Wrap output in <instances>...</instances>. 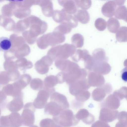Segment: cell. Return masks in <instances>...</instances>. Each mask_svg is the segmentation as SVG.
I'll list each match as a JSON object with an SVG mask.
<instances>
[{
    "label": "cell",
    "instance_id": "cell-1",
    "mask_svg": "<svg viewBox=\"0 0 127 127\" xmlns=\"http://www.w3.org/2000/svg\"><path fill=\"white\" fill-rule=\"evenodd\" d=\"M35 111V108L32 102H28L25 105L21 116L24 126H30L34 124Z\"/></svg>",
    "mask_w": 127,
    "mask_h": 127
},
{
    "label": "cell",
    "instance_id": "cell-2",
    "mask_svg": "<svg viewBox=\"0 0 127 127\" xmlns=\"http://www.w3.org/2000/svg\"><path fill=\"white\" fill-rule=\"evenodd\" d=\"M3 123L5 127H21L23 125L21 116L17 112H12L10 115L4 116Z\"/></svg>",
    "mask_w": 127,
    "mask_h": 127
},
{
    "label": "cell",
    "instance_id": "cell-3",
    "mask_svg": "<svg viewBox=\"0 0 127 127\" xmlns=\"http://www.w3.org/2000/svg\"><path fill=\"white\" fill-rule=\"evenodd\" d=\"M76 51V48L72 44H65L63 45H60L56 60L66 59L70 56H73Z\"/></svg>",
    "mask_w": 127,
    "mask_h": 127
},
{
    "label": "cell",
    "instance_id": "cell-4",
    "mask_svg": "<svg viewBox=\"0 0 127 127\" xmlns=\"http://www.w3.org/2000/svg\"><path fill=\"white\" fill-rule=\"evenodd\" d=\"M6 96H9L14 97H23V94L21 91V88L16 85L13 87L11 85H8L3 88L2 91Z\"/></svg>",
    "mask_w": 127,
    "mask_h": 127
},
{
    "label": "cell",
    "instance_id": "cell-5",
    "mask_svg": "<svg viewBox=\"0 0 127 127\" xmlns=\"http://www.w3.org/2000/svg\"><path fill=\"white\" fill-rule=\"evenodd\" d=\"M117 5L115 0L108 1L105 3L102 6V13L105 17H111L115 14Z\"/></svg>",
    "mask_w": 127,
    "mask_h": 127
},
{
    "label": "cell",
    "instance_id": "cell-6",
    "mask_svg": "<svg viewBox=\"0 0 127 127\" xmlns=\"http://www.w3.org/2000/svg\"><path fill=\"white\" fill-rule=\"evenodd\" d=\"M7 106L8 110L12 113L20 111L24 107L23 97L15 98L8 104Z\"/></svg>",
    "mask_w": 127,
    "mask_h": 127
},
{
    "label": "cell",
    "instance_id": "cell-7",
    "mask_svg": "<svg viewBox=\"0 0 127 127\" xmlns=\"http://www.w3.org/2000/svg\"><path fill=\"white\" fill-rule=\"evenodd\" d=\"M59 4L64 7L63 10L68 14L74 15L76 12L77 7L74 1L59 0Z\"/></svg>",
    "mask_w": 127,
    "mask_h": 127
},
{
    "label": "cell",
    "instance_id": "cell-8",
    "mask_svg": "<svg viewBox=\"0 0 127 127\" xmlns=\"http://www.w3.org/2000/svg\"><path fill=\"white\" fill-rule=\"evenodd\" d=\"M47 97L48 95L46 91H40L33 103L34 107L38 109L43 108L46 102Z\"/></svg>",
    "mask_w": 127,
    "mask_h": 127
},
{
    "label": "cell",
    "instance_id": "cell-9",
    "mask_svg": "<svg viewBox=\"0 0 127 127\" xmlns=\"http://www.w3.org/2000/svg\"><path fill=\"white\" fill-rule=\"evenodd\" d=\"M111 70V67L109 64L104 62L96 63L93 71L98 74H107L109 73Z\"/></svg>",
    "mask_w": 127,
    "mask_h": 127
},
{
    "label": "cell",
    "instance_id": "cell-10",
    "mask_svg": "<svg viewBox=\"0 0 127 127\" xmlns=\"http://www.w3.org/2000/svg\"><path fill=\"white\" fill-rule=\"evenodd\" d=\"M93 56L94 59L96 63L98 62H107V58L105 55V52L103 49H96L94 50L93 53Z\"/></svg>",
    "mask_w": 127,
    "mask_h": 127
},
{
    "label": "cell",
    "instance_id": "cell-11",
    "mask_svg": "<svg viewBox=\"0 0 127 127\" xmlns=\"http://www.w3.org/2000/svg\"><path fill=\"white\" fill-rule=\"evenodd\" d=\"M74 15L78 21H79L83 24L87 23L90 21V15L88 12L85 10H79Z\"/></svg>",
    "mask_w": 127,
    "mask_h": 127
},
{
    "label": "cell",
    "instance_id": "cell-12",
    "mask_svg": "<svg viewBox=\"0 0 127 127\" xmlns=\"http://www.w3.org/2000/svg\"><path fill=\"white\" fill-rule=\"evenodd\" d=\"M12 43L11 39L6 37H0V51L6 52L11 49Z\"/></svg>",
    "mask_w": 127,
    "mask_h": 127
},
{
    "label": "cell",
    "instance_id": "cell-13",
    "mask_svg": "<svg viewBox=\"0 0 127 127\" xmlns=\"http://www.w3.org/2000/svg\"><path fill=\"white\" fill-rule=\"evenodd\" d=\"M107 26L109 32L115 33L118 31L120 25L119 22L116 19L114 18H111L108 21Z\"/></svg>",
    "mask_w": 127,
    "mask_h": 127
},
{
    "label": "cell",
    "instance_id": "cell-14",
    "mask_svg": "<svg viewBox=\"0 0 127 127\" xmlns=\"http://www.w3.org/2000/svg\"><path fill=\"white\" fill-rule=\"evenodd\" d=\"M89 55L90 54L89 52L86 50H78L76 51L74 55L72 56V59L76 62H78L81 59H82L84 61Z\"/></svg>",
    "mask_w": 127,
    "mask_h": 127
},
{
    "label": "cell",
    "instance_id": "cell-15",
    "mask_svg": "<svg viewBox=\"0 0 127 127\" xmlns=\"http://www.w3.org/2000/svg\"><path fill=\"white\" fill-rule=\"evenodd\" d=\"M115 17L117 19L123 20L126 22L127 21V9L124 6H120L116 9L114 14Z\"/></svg>",
    "mask_w": 127,
    "mask_h": 127
},
{
    "label": "cell",
    "instance_id": "cell-16",
    "mask_svg": "<svg viewBox=\"0 0 127 127\" xmlns=\"http://www.w3.org/2000/svg\"><path fill=\"white\" fill-rule=\"evenodd\" d=\"M72 28L70 26L65 22L61 23L59 26H58L54 32H56L64 35L65 34L69 33L72 31Z\"/></svg>",
    "mask_w": 127,
    "mask_h": 127
},
{
    "label": "cell",
    "instance_id": "cell-17",
    "mask_svg": "<svg viewBox=\"0 0 127 127\" xmlns=\"http://www.w3.org/2000/svg\"><path fill=\"white\" fill-rule=\"evenodd\" d=\"M72 45L75 47L81 48L84 45V38L82 35L79 34H76L72 37Z\"/></svg>",
    "mask_w": 127,
    "mask_h": 127
},
{
    "label": "cell",
    "instance_id": "cell-18",
    "mask_svg": "<svg viewBox=\"0 0 127 127\" xmlns=\"http://www.w3.org/2000/svg\"><path fill=\"white\" fill-rule=\"evenodd\" d=\"M116 38L120 42H126L127 41V27H122L117 32Z\"/></svg>",
    "mask_w": 127,
    "mask_h": 127
},
{
    "label": "cell",
    "instance_id": "cell-19",
    "mask_svg": "<svg viewBox=\"0 0 127 127\" xmlns=\"http://www.w3.org/2000/svg\"><path fill=\"white\" fill-rule=\"evenodd\" d=\"M70 62L66 59H57L55 62V65L58 69L64 72Z\"/></svg>",
    "mask_w": 127,
    "mask_h": 127
},
{
    "label": "cell",
    "instance_id": "cell-20",
    "mask_svg": "<svg viewBox=\"0 0 127 127\" xmlns=\"http://www.w3.org/2000/svg\"><path fill=\"white\" fill-rule=\"evenodd\" d=\"M96 63L93 56L89 55L84 61L85 67L88 70L93 71Z\"/></svg>",
    "mask_w": 127,
    "mask_h": 127
},
{
    "label": "cell",
    "instance_id": "cell-21",
    "mask_svg": "<svg viewBox=\"0 0 127 127\" xmlns=\"http://www.w3.org/2000/svg\"><path fill=\"white\" fill-rule=\"evenodd\" d=\"M65 12L63 9L61 11L56 10L54 12L53 19L58 23H63L64 21Z\"/></svg>",
    "mask_w": 127,
    "mask_h": 127
},
{
    "label": "cell",
    "instance_id": "cell-22",
    "mask_svg": "<svg viewBox=\"0 0 127 127\" xmlns=\"http://www.w3.org/2000/svg\"><path fill=\"white\" fill-rule=\"evenodd\" d=\"M74 2L76 5L84 10L88 9L92 4L91 0H75Z\"/></svg>",
    "mask_w": 127,
    "mask_h": 127
},
{
    "label": "cell",
    "instance_id": "cell-23",
    "mask_svg": "<svg viewBox=\"0 0 127 127\" xmlns=\"http://www.w3.org/2000/svg\"><path fill=\"white\" fill-rule=\"evenodd\" d=\"M95 26L96 29L99 31H104L106 29L107 23L104 19L99 18L95 21Z\"/></svg>",
    "mask_w": 127,
    "mask_h": 127
},
{
    "label": "cell",
    "instance_id": "cell-24",
    "mask_svg": "<svg viewBox=\"0 0 127 127\" xmlns=\"http://www.w3.org/2000/svg\"><path fill=\"white\" fill-rule=\"evenodd\" d=\"M7 96L2 91H0V108L2 110L6 108V100Z\"/></svg>",
    "mask_w": 127,
    "mask_h": 127
},
{
    "label": "cell",
    "instance_id": "cell-25",
    "mask_svg": "<svg viewBox=\"0 0 127 127\" xmlns=\"http://www.w3.org/2000/svg\"><path fill=\"white\" fill-rule=\"evenodd\" d=\"M122 79L125 82L127 81V69L126 67L123 69L122 71Z\"/></svg>",
    "mask_w": 127,
    "mask_h": 127
},
{
    "label": "cell",
    "instance_id": "cell-26",
    "mask_svg": "<svg viewBox=\"0 0 127 127\" xmlns=\"http://www.w3.org/2000/svg\"><path fill=\"white\" fill-rule=\"evenodd\" d=\"M115 2L117 5L120 6H122V5L124 4L125 1H124V0H115Z\"/></svg>",
    "mask_w": 127,
    "mask_h": 127
},
{
    "label": "cell",
    "instance_id": "cell-27",
    "mask_svg": "<svg viewBox=\"0 0 127 127\" xmlns=\"http://www.w3.org/2000/svg\"><path fill=\"white\" fill-rule=\"evenodd\" d=\"M30 127H38V126H37L36 125H32L30 126Z\"/></svg>",
    "mask_w": 127,
    "mask_h": 127
},
{
    "label": "cell",
    "instance_id": "cell-28",
    "mask_svg": "<svg viewBox=\"0 0 127 127\" xmlns=\"http://www.w3.org/2000/svg\"><path fill=\"white\" fill-rule=\"evenodd\" d=\"M2 109H1V108H0V116L1 115V112H2Z\"/></svg>",
    "mask_w": 127,
    "mask_h": 127
},
{
    "label": "cell",
    "instance_id": "cell-29",
    "mask_svg": "<svg viewBox=\"0 0 127 127\" xmlns=\"http://www.w3.org/2000/svg\"><path fill=\"white\" fill-rule=\"evenodd\" d=\"M0 127H2V126H1L0 125Z\"/></svg>",
    "mask_w": 127,
    "mask_h": 127
}]
</instances>
